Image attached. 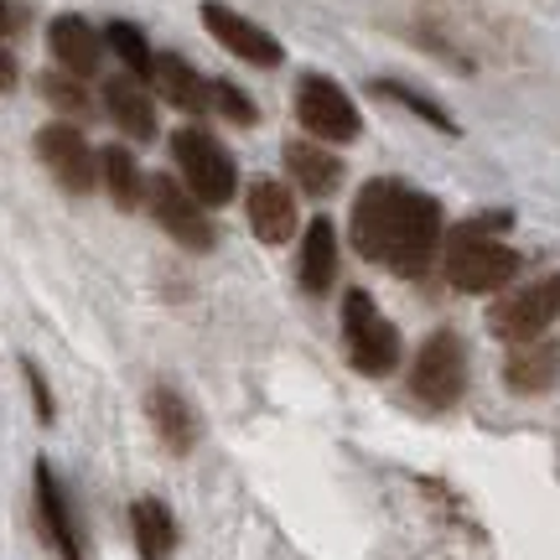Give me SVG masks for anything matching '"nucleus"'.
Here are the masks:
<instances>
[{
    "mask_svg": "<svg viewBox=\"0 0 560 560\" xmlns=\"http://www.w3.org/2000/svg\"><path fill=\"white\" fill-rule=\"evenodd\" d=\"M441 244V208L405 182H369L353 202V249L395 276H425Z\"/></svg>",
    "mask_w": 560,
    "mask_h": 560,
    "instance_id": "1",
    "label": "nucleus"
},
{
    "mask_svg": "<svg viewBox=\"0 0 560 560\" xmlns=\"http://www.w3.org/2000/svg\"><path fill=\"white\" fill-rule=\"evenodd\" d=\"M482 229H488V219L457 229L452 249H446V280L467 296H493L520 276V249H509L503 240H488Z\"/></svg>",
    "mask_w": 560,
    "mask_h": 560,
    "instance_id": "2",
    "label": "nucleus"
},
{
    "mask_svg": "<svg viewBox=\"0 0 560 560\" xmlns=\"http://www.w3.org/2000/svg\"><path fill=\"white\" fill-rule=\"evenodd\" d=\"M172 156H177V166H182L187 192H192L202 208H223V202L240 192L234 156H229L208 130H177V136H172Z\"/></svg>",
    "mask_w": 560,
    "mask_h": 560,
    "instance_id": "3",
    "label": "nucleus"
},
{
    "mask_svg": "<svg viewBox=\"0 0 560 560\" xmlns=\"http://www.w3.org/2000/svg\"><path fill=\"white\" fill-rule=\"evenodd\" d=\"M342 338H348V359L359 374H389L400 363V332L384 317L369 291H348L342 296Z\"/></svg>",
    "mask_w": 560,
    "mask_h": 560,
    "instance_id": "4",
    "label": "nucleus"
},
{
    "mask_svg": "<svg viewBox=\"0 0 560 560\" xmlns=\"http://www.w3.org/2000/svg\"><path fill=\"white\" fill-rule=\"evenodd\" d=\"M410 395L431 410H452L467 395V348H462L457 332L441 327L420 342L416 369H410Z\"/></svg>",
    "mask_w": 560,
    "mask_h": 560,
    "instance_id": "5",
    "label": "nucleus"
},
{
    "mask_svg": "<svg viewBox=\"0 0 560 560\" xmlns=\"http://www.w3.org/2000/svg\"><path fill=\"white\" fill-rule=\"evenodd\" d=\"M145 202H151V219H156L182 249H192V255H208V249H213L219 234H213V223H208V208H202L182 182H172V177L145 182Z\"/></svg>",
    "mask_w": 560,
    "mask_h": 560,
    "instance_id": "6",
    "label": "nucleus"
},
{
    "mask_svg": "<svg viewBox=\"0 0 560 560\" xmlns=\"http://www.w3.org/2000/svg\"><path fill=\"white\" fill-rule=\"evenodd\" d=\"M560 322V270L556 276L535 280L529 291H514L503 296L493 312H488V327L499 332L503 342H524V338H540Z\"/></svg>",
    "mask_w": 560,
    "mask_h": 560,
    "instance_id": "7",
    "label": "nucleus"
},
{
    "mask_svg": "<svg viewBox=\"0 0 560 560\" xmlns=\"http://www.w3.org/2000/svg\"><path fill=\"white\" fill-rule=\"evenodd\" d=\"M296 120L301 130L312 140H359L363 120H359V109H353V100L342 94L332 79H301V94H296Z\"/></svg>",
    "mask_w": 560,
    "mask_h": 560,
    "instance_id": "8",
    "label": "nucleus"
},
{
    "mask_svg": "<svg viewBox=\"0 0 560 560\" xmlns=\"http://www.w3.org/2000/svg\"><path fill=\"white\" fill-rule=\"evenodd\" d=\"M37 156L42 166L52 172L62 192H89L94 177H100V166H94V151H89V140H83L79 125H42L37 130Z\"/></svg>",
    "mask_w": 560,
    "mask_h": 560,
    "instance_id": "9",
    "label": "nucleus"
},
{
    "mask_svg": "<svg viewBox=\"0 0 560 560\" xmlns=\"http://www.w3.org/2000/svg\"><path fill=\"white\" fill-rule=\"evenodd\" d=\"M202 26H208L240 62H249V68H280V58H285L280 42L270 37L265 26H255V21L240 16V11L223 5V0H202Z\"/></svg>",
    "mask_w": 560,
    "mask_h": 560,
    "instance_id": "10",
    "label": "nucleus"
},
{
    "mask_svg": "<svg viewBox=\"0 0 560 560\" xmlns=\"http://www.w3.org/2000/svg\"><path fill=\"white\" fill-rule=\"evenodd\" d=\"M32 482H37V524H42V535L52 540V550H58L62 560H83L79 524H73V509H68V499H62L58 472H52L47 462H37Z\"/></svg>",
    "mask_w": 560,
    "mask_h": 560,
    "instance_id": "11",
    "label": "nucleus"
},
{
    "mask_svg": "<svg viewBox=\"0 0 560 560\" xmlns=\"http://www.w3.org/2000/svg\"><path fill=\"white\" fill-rule=\"evenodd\" d=\"M47 42H52V58L73 73V79H89V73H100L104 62V37L89 26L83 16H52L47 26Z\"/></svg>",
    "mask_w": 560,
    "mask_h": 560,
    "instance_id": "12",
    "label": "nucleus"
},
{
    "mask_svg": "<svg viewBox=\"0 0 560 560\" xmlns=\"http://www.w3.org/2000/svg\"><path fill=\"white\" fill-rule=\"evenodd\" d=\"M296 276H301V291H306V296H327V291H332V280H338V229H332V219L306 223Z\"/></svg>",
    "mask_w": 560,
    "mask_h": 560,
    "instance_id": "13",
    "label": "nucleus"
},
{
    "mask_svg": "<svg viewBox=\"0 0 560 560\" xmlns=\"http://www.w3.org/2000/svg\"><path fill=\"white\" fill-rule=\"evenodd\" d=\"M244 208H249V229H255L265 244L291 240V229H296V202H291V187H280V182H270V177L249 182Z\"/></svg>",
    "mask_w": 560,
    "mask_h": 560,
    "instance_id": "14",
    "label": "nucleus"
},
{
    "mask_svg": "<svg viewBox=\"0 0 560 560\" xmlns=\"http://www.w3.org/2000/svg\"><path fill=\"white\" fill-rule=\"evenodd\" d=\"M145 410H151V425H156V436L166 441V452H177V457H187V452L198 446L202 425H198V416H192V405L182 400L177 389H166V384H156V389L145 395Z\"/></svg>",
    "mask_w": 560,
    "mask_h": 560,
    "instance_id": "15",
    "label": "nucleus"
},
{
    "mask_svg": "<svg viewBox=\"0 0 560 560\" xmlns=\"http://www.w3.org/2000/svg\"><path fill=\"white\" fill-rule=\"evenodd\" d=\"M104 109H109V120L120 125L130 140L156 136V104H151V94H145V83L130 79V73L104 83Z\"/></svg>",
    "mask_w": 560,
    "mask_h": 560,
    "instance_id": "16",
    "label": "nucleus"
},
{
    "mask_svg": "<svg viewBox=\"0 0 560 560\" xmlns=\"http://www.w3.org/2000/svg\"><path fill=\"white\" fill-rule=\"evenodd\" d=\"M503 380L514 395H545L550 384L560 380V348L556 342H540V338H524L514 348V359L503 369Z\"/></svg>",
    "mask_w": 560,
    "mask_h": 560,
    "instance_id": "17",
    "label": "nucleus"
},
{
    "mask_svg": "<svg viewBox=\"0 0 560 560\" xmlns=\"http://www.w3.org/2000/svg\"><path fill=\"white\" fill-rule=\"evenodd\" d=\"M151 83H156L161 100L177 104V109H187V115H202V109H208V79H202V73L187 58H177V52L156 58V68H151Z\"/></svg>",
    "mask_w": 560,
    "mask_h": 560,
    "instance_id": "18",
    "label": "nucleus"
},
{
    "mask_svg": "<svg viewBox=\"0 0 560 560\" xmlns=\"http://www.w3.org/2000/svg\"><path fill=\"white\" fill-rule=\"evenodd\" d=\"M285 166L312 198H327L342 182V161L332 151H322V145H306V140H285Z\"/></svg>",
    "mask_w": 560,
    "mask_h": 560,
    "instance_id": "19",
    "label": "nucleus"
},
{
    "mask_svg": "<svg viewBox=\"0 0 560 560\" xmlns=\"http://www.w3.org/2000/svg\"><path fill=\"white\" fill-rule=\"evenodd\" d=\"M100 177L109 187V198L120 202V208H140L145 198V177H140V161L125 151V145H104L100 151Z\"/></svg>",
    "mask_w": 560,
    "mask_h": 560,
    "instance_id": "20",
    "label": "nucleus"
},
{
    "mask_svg": "<svg viewBox=\"0 0 560 560\" xmlns=\"http://www.w3.org/2000/svg\"><path fill=\"white\" fill-rule=\"evenodd\" d=\"M130 524H136V540H140V556L145 560L172 556V545H177V524H172V514H166L156 499H140L136 509H130Z\"/></svg>",
    "mask_w": 560,
    "mask_h": 560,
    "instance_id": "21",
    "label": "nucleus"
},
{
    "mask_svg": "<svg viewBox=\"0 0 560 560\" xmlns=\"http://www.w3.org/2000/svg\"><path fill=\"white\" fill-rule=\"evenodd\" d=\"M104 42L120 52L125 73L140 83H151V68H156V52H151V42H145V32L140 26H130V21H109V32H104Z\"/></svg>",
    "mask_w": 560,
    "mask_h": 560,
    "instance_id": "22",
    "label": "nucleus"
},
{
    "mask_svg": "<svg viewBox=\"0 0 560 560\" xmlns=\"http://www.w3.org/2000/svg\"><path fill=\"white\" fill-rule=\"evenodd\" d=\"M374 89H380L384 100L405 104L410 115H420V120H431V125H436V130H457V125H452V115H446L441 104H431V100H425V94H410V89H400V83H389V79H380V83H374Z\"/></svg>",
    "mask_w": 560,
    "mask_h": 560,
    "instance_id": "23",
    "label": "nucleus"
},
{
    "mask_svg": "<svg viewBox=\"0 0 560 560\" xmlns=\"http://www.w3.org/2000/svg\"><path fill=\"white\" fill-rule=\"evenodd\" d=\"M37 89L47 104H58L62 115H89V94H83V83H73V73H47Z\"/></svg>",
    "mask_w": 560,
    "mask_h": 560,
    "instance_id": "24",
    "label": "nucleus"
},
{
    "mask_svg": "<svg viewBox=\"0 0 560 560\" xmlns=\"http://www.w3.org/2000/svg\"><path fill=\"white\" fill-rule=\"evenodd\" d=\"M208 104H213V109H223L234 125H255V104L244 100L229 79H208Z\"/></svg>",
    "mask_w": 560,
    "mask_h": 560,
    "instance_id": "25",
    "label": "nucleus"
},
{
    "mask_svg": "<svg viewBox=\"0 0 560 560\" xmlns=\"http://www.w3.org/2000/svg\"><path fill=\"white\" fill-rule=\"evenodd\" d=\"M21 374H26V384H32V405H37V420L42 425H52L58 420V405H52V389H47V380H42V369L32 359H21Z\"/></svg>",
    "mask_w": 560,
    "mask_h": 560,
    "instance_id": "26",
    "label": "nucleus"
},
{
    "mask_svg": "<svg viewBox=\"0 0 560 560\" xmlns=\"http://www.w3.org/2000/svg\"><path fill=\"white\" fill-rule=\"evenodd\" d=\"M11 79H16V58L0 52V89H11Z\"/></svg>",
    "mask_w": 560,
    "mask_h": 560,
    "instance_id": "27",
    "label": "nucleus"
},
{
    "mask_svg": "<svg viewBox=\"0 0 560 560\" xmlns=\"http://www.w3.org/2000/svg\"><path fill=\"white\" fill-rule=\"evenodd\" d=\"M0 32H5V0H0Z\"/></svg>",
    "mask_w": 560,
    "mask_h": 560,
    "instance_id": "28",
    "label": "nucleus"
}]
</instances>
